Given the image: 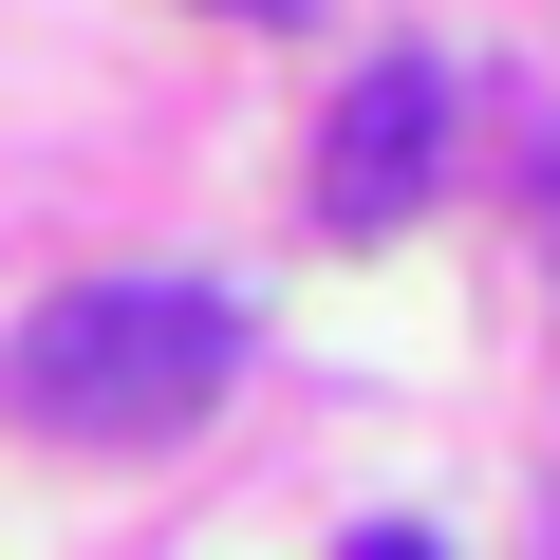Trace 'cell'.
Returning a JSON list of instances; mask_svg holds the SVG:
<instances>
[{
    "label": "cell",
    "instance_id": "obj_1",
    "mask_svg": "<svg viewBox=\"0 0 560 560\" xmlns=\"http://www.w3.org/2000/svg\"><path fill=\"white\" fill-rule=\"evenodd\" d=\"M224 374H243V318L206 280H75V300H38L20 355H0L20 430H57V448H168V430L224 411Z\"/></svg>",
    "mask_w": 560,
    "mask_h": 560
},
{
    "label": "cell",
    "instance_id": "obj_2",
    "mask_svg": "<svg viewBox=\"0 0 560 560\" xmlns=\"http://www.w3.org/2000/svg\"><path fill=\"white\" fill-rule=\"evenodd\" d=\"M430 168H448V75H430V57H374V75L337 94V131H318V224H337V243H393V224L430 206Z\"/></svg>",
    "mask_w": 560,
    "mask_h": 560
},
{
    "label": "cell",
    "instance_id": "obj_3",
    "mask_svg": "<svg viewBox=\"0 0 560 560\" xmlns=\"http://www.w3.org/2000/svg\"><path fill=\"white\" fill-rule=\"evenodd\" d=\"M337 560H448V541H430V523H355Z\"/></svg>",
    "mask_w": 560,
    "mask_h": 560
},
{
    "label": "cell",
    "instance_id": "obj_4",
    "mask_svg": "<svg viewBox=\"0 0 560 560\" xmlns=\"http://www.w3.org/2000/svg\"><path fill=\"white\" fill-rule=\"evenodd\" d=\"M224 20H300V0H224Z\"/></svg>",
    "mask_w": 560,
    "mask_h": 560
}]
</instances>
